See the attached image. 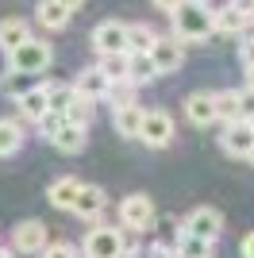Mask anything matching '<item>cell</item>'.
Instances as JSON below:
<instances>
[{"label":"cell","mask_w":254,"mask_h":258,"mask_svg":"<svg viewBox=\"0 0 254 258\" xmlns=\"http://www.w3.org/2000/svg\"><path fill=\"white\" fill-rule=\"evenodd\" d=\"M173 39L177 43H204L212 35V12H208V4H181L173 16Z\"/></svg>","instance_id":"obj_1"},{"label":"cell","mask_w":254,"mask_h":258,"mask_svg":"<svg viewBox=\"0 0 254 258\" xmlns=\"http://www.w3.org/2000/svg\"><path fill=\"white\" fill-rule=\"evenodd\" d=\"M50 62H54L50 43H46V39H35V35H31V39H23V43L8 54V70H20V74H35V77H39Z\"/></svg>","instance_id":"obj_2"},{"label":"cell","mask_w":254,"mask_h":258,"mask_svg":"<svg viewBox=\"0 0 254 258\" xmlns=\"http://www.w3.org/2000/svg\"><path fill=\"white\" fill-rule=\"evenodd\" d=\"M139 139L147 143L150 151H162L173 143V116L166 108H154V112H143V127H139Z\"/></svg>","instance_id":"obj_3"},{"label":"cell","mask_w":254,"mask_h":258,"mask_svg":"<svg viewBox=\"0 0 254 258\" xmlns=\"http://www.w3.org/2000/svg\"><path fill=\"white\" fill-rule=\"evenodd\" d=\"M119 224L127 227V231H147L150 224H154V201H150L147 193H131L123 197V205H119Z\"/></svg>","instance_id":"obj_4"},{"label":"cell","mask_w":254,"mask_h":258,"mask_svg":"<svg viewBox=\"0 0 254 258\" xmlns=\"http://www.w3.org/2000/svg\"><path fill=\"white\" fill-rule=\"evenodd\" d=\"M150 62H154V74H177L185 62V43H177L173 35H158L150 46Z\"/></svg>","instance_id":"obj_5"},{"label":"cell","mask_w":254,"mask_h":258,"mask_svg":"<svg viewBox=\"0 0 254 258\" xmlns=\"http://www.w3.org/2000/svg\"><path fill=\"white\" fill-rule=\"evenodd\" d=\"M123 250V235L116 227H93L81 243V254L85 258H116Z\"/></svg>","instance_id":"obj_6"},{"label":"cell","mask_w":254,"mask_h":258,"mask_svg":"<svg viewBox=\"0 0 254 258\" xmlns=\"http://www.w3.org/2000/svg\"><path fill=\"white\" fill-rule=\"evenodd\" d=\"M93 50L104 58V54H127V23L119 20H104L96 23L93 31Z\"/></svg>","instance_id":"obj_7"},{"label":"cell","mask_w":254,"mask_h":258,"mask_svg":"<svg viewBox=\"0 0 254 258\" xmlns=\"http://www.w3.org/2000/svg\"><path fill=\"white\" fill-rule=\"evenodd\" d=\"M181 231H189V235L204 239V243H216V239H220V231H223V216L216 212V208L201 205V208H193V212H189V220H185V227H181Z\"/></svg>","instance_id":"obj_8"},{"label":"cell","mask_w":254,"mask_h":258,"mask_svg":"<svg viewBox=\"0 0 254 258\" xmlns=\"http://www.w3.org/2000/svg\"><path fill=\"white\" fill-rule=\"evenodd\" d=\"M46 243H50V239H46V224H42V220H23V224H16V231H12V247L20 250V254H39Z\"/></svg>","instance_id":"obj_9"},{"label":"cell","mask_w":254,"mask_h":258,"mask_svg":"<svg viewBox=\"0 0 254 258\" xmlns=\"http://www.w3.org/2000/svg\"><path fill=\"white\" fill-rule=\"evenodd\" d=\"M220 147L231 154V158H246V154H250V147H254V123H246V119L227 123V127H223V135H220Z\"/></svg>","instance_id":"obj_10"},{"label":"cell","mask_w":254,"mask_h":258,"mask_svg":"<svg viewBox=\"0 0 254 258\" xmlns=\"http://www.w3.org/2000/svg\"><path fill=\"white\" fill-rule=\"evenodd\" d=\"M185 116H189V123H197V127H208V123H216V93H189L185 97Z\"/></svg>","instance_id":"obj_11"},{"label":"cell","mask_w":254,"mask_h":258,"mask_svg":"<svg viewBox=\"0 0 254 258\" xmlns=\"http://www.w3.org/2000/svg\"><path fill=\"white\" fill-rule=\"evenodd\" d=\"M108 85H112V81H108L96 66H89V70H81V74H77V81H74L70 89H74L77 97H85V100H100V97H108Z\"/></svg>","instance_id":"obj_12"},{"label":"cell","mask_w":254,"mask_h":258,"mask_svg":"<svg viewBox=\"0 0 254 258\" xmlns=\"http://www.w3.org/2000/svg\"><path fill=\"white\" fill-rule=\"evenodd\" d=\"M104 205H108L104 189H96V185H81V193H77V201H74L70 212H77L81 220H96V216L104 212Z\"/></svg>","instance_id":"obj_13"},{"label":"cell","mask_w":254,"mask_h":258,"mask_svg":"<svg viewBox=\"0 0 254 258\" xmlns=\"http://www.w3.org/2000/svg\"><path fill=\"white\" fill-rule=\"evenodd\" d=\"M50 143L62 154H81L85 143H89V127H77V123H62V127L50 135Z\"/></svg>","instance_id":"obj_14"},{"label":"cell","mask_w":254,"mask_h":258,"mask_svg":"<svg viewBox=\"0 0 254 258\" xmlns=\"http://www.w3.org/2000/svg\"><path fill=\"white\" fill-rule=\"evenodd\" d=\"M112 127H116L123 139H139V127H143V108H139V104H119V108H112Z\"/></svg>","instance_id":"obj_15"},{"label":"cell","mask_w":254,"mask_h":258,"mask_svg":"<svg viewBox=\"0 0 254 258\" xmlns=\"http://www.w3.org/2000/svg\"><path fill=\"white\" fill-rule=\"evenodd\" d=\"M254 20H246L243 12H235L231 4L220 12H212V31H220V35H246V27H250Z\"/></svg>","instance_id":"obj_16"},{"label":"cell","mask_w":254,"mask_h":258,"mask_svg":"<svg viewBox=\"0 0 254 258\" xmlns=\"http://www.w3.org/2000/svg\"><path fill=\"white\" fill-rule=\"evenodd\" d=\"M81 185L85 181H77V177H58V181H50V189H46V201H50L54 208H74Z\"/></svg>","instance_id":"obj_17"},{"label":"cell","mask_w":254,"mask_h":258,"mask_svg":"<svg viewBox=\"0 0 254 258\" xmlns=\"http://www.w3.org/2000/svg\"><path fill=\"white\" fill-rule=\"evenodd\" d=\"M16 104H20V116L23 119H31V123H39L42 116H46V112H50V108H46V85H35L31 93H27V97H20L16 100Z\"/></svg>","instance_id":"obj_18"},{"label":"cell","mask_w":254,"mask_h":258,"mask_svg":"<svg viewBox=\"0 0 254 258\" xmlns=\"http://www.w3.org/2000/svg\"><path fill=\"white\" fill-rule=\"evenodd\" d=\"M35 20H39L46 31H62L66 23H70V12H66L58 0H39V8H35Z\"/></svg>","instance_id":"obj_19"},{"label":"cell","mask_w":254,"mask_h":258,"mask_svg":"<svg viewBox=\"0 0 254 258\" xmlns=\"http://www.w3.org/2000/svg\"><path fill=\"white\" fill-rule=\"evenodd\" d=\"M23 39H31V27H27L23 20H16V16H12V20H0V50L12 54Z\"/></svg>","instance_id":"obj_20"},{"label":"cell","mask_w":254,"mask_h":258,"mask_svg":"<svg viewBox=\"0 0 254 258\" xmlns=\"http://www.w3.org/2000/svg\"><path fill=\"white\" fill-rule=\"evenodd\" d=\"M154 27L150 23H127V54H150L154 46Z\"/></svg>","instance_id":"obj_21"},{"label":"cell","mask_w":254,"mask_h":258,"mask_svg":"<svg viewBox=\"0 0 254 258\" xmlns=\"http://www.w3.org/2000/svg\"><path fill=\"white\" fill-rule=\"evenodd\" d=\"M35 85H39V77H35V74H20V70H8V74H4V81H0L4 97H12V100L27 97Z\"/></svg>","instance_id":"obj_22"},{"label":"cell","mask_w":254,"mask_h":258,"mask_svg":"<svg viewBox=\"0 0 254 258\" xmlns=\"http://www.w3.org/2000/svg\"><path fill=\"white\" fill-rule=\"evenodd\" d=\"M154 62H150V54H127V81L131 85H147V81H154Z\"/></svg>","instance_id":"obj_23"},{"label":"cell","mask_w":254,"mask_h":258,"mask_svg":"<svg viewBox=\"0 0 254 258\" xmlns=\"http://www.w3.org/2000/svg\"><path fill=\"white\" fill-rule=\"evenodd\" d=\"M96 116V100H85V97H70V104H66V123H77V127H89Z\"/></svg>","instance_id":"obj_24"},{"label":"cell","mask_w":254,"mask_h":258,"mask_svg":"<svg viewBox=\"0 0 254 258\" xmlns=\"http://www.w3.org/2000/svg\"><path fill=\"white\" fill-rule=\"evenodd\" d=\"M177 258H212V243H204V239L189 235V231H177Z\"/></svg>","instance_id":"obj_25"},{"label":"cell","mask_w":254,"mask_h":258,"mask_svg":"<svg viewBox=\"0 0 254 258\" xmlns=\"http://www.w3.org/2000/svg\"><path fill=\"white\" fill-rule=\"evenodd\" d=\"M23 147V123L20 119H0V154H16Z\"/></svg>","instance_id":"obj_26"},{"label":"cell","mask_w":254,"mask_h":258,"mask_svg":"<svg viewBox=\"0 0 254 258\" xmlns=\"http://www.w3.org/2000/svg\"><path fill=\"white\" fill-rule=\"evenodd\" d=\"M216 119H227V123L239 119V89H223V93H216Z\"/></svg>","instance_id":"obj_27"},{"label":"cell","mask_w":254,"mask_h":258,"mask_svg":"<svg viewBox=\"0 0 254 258\" xmlns=\"http://www.w3.org/2000/svg\"><path fill=\"white\" fill-rule=\"evenodd\" d=\"M96 70L108 77V81H127V54H104Z\"/></svg>","instance_id":"obj_28"},{"label":"cell","mask_w":254,"mask_h":258,"mask_svg":"<svg viewBox=\"0 0 254 258\" xmlns=\"http://www.w3.org/2000/svg\"><path fill=\"white\" fill-rule=\"evenodd\" d=\"M70 97H74V89H70V85H46V108L58 112L62 119H66V104H70Z\"/></svg>","instance_id":"obj_29"},{"label":"cell","mask_w":254,"mask_h":258,"mask_svg":"<svg viewBox=\"0 0 254 258\" xmlns=\"http://www.w3.org/2000/svg\"><path fill=\"white\" fill-rule=\"evenodd\" d=\"M108 100H112V108L135 104V85H131V81H112V85H108Z\"/></svg>","instance_id":"obj_30"},{"label":"cell","mask_w":254,"mask_h":258,"mask_svg":"<svg viewBox=\"0 0 254 258\" xmlns=\"http://www.w3.org/2000/svg\"><path fill=\"white\" fill-rule=\"evenodd\" d=\"M42 258H77V247L74 243H46V247H42Z\"/></svg>","instance_id":"obj_31"},{"label":"cell","mask_w":254,"mask_h":258,"mask_svg":"<svg viewBox=\"0 0 254 258\" xmlns=\"http://www.w3.org/2000/svg\"><path fill=\"white\" fill-rule=\"evenodd\" d=\"M239 119L254 123V93L250 89H239Z\"/></svg>","instance_id":"obj_32"},{"label":"cell","mask_w":254,"mask_h":258,"mask_svg":"<svg viewBox=\"0 0 254 258\" xmlns=\"http://www.w3.org/2000/svg\"><path fill=\"white\" fill-rule=\"evenodd\" d=\"M62 123H66V119L58 116V112H46V116L39 119V127H42V135H46V139H50V135H54L58 127H62Z\"/></svg>","instance_id":"obj_33"},{"label":"cell","mask_w":254,"mask_h":258,"mask_svg":"<svg viewBox=\"0 0 254 258\" xmlns=\"http://www.w3.org/2000/svg\"><path fill=\"white\" fill-rule=\"evenodd\" d=\"M239 58H243V66H246V70L254 66V35H246L243 43H239Z\"/></svg>","instance_id":"obj_34"},{"label":"cell","mask_w":254,"mask_h":258,"mask_svg":"<svg viewBox=\"0 0 254 258\" xmlns=\"http://www.w3.org/2000/svg\"><path fill=\"white\" fill-rule=\"evenodd\" d=\"M147 258H177V250L169 247V243H154V247L147 250Z\"/></svg>","instance_id":"obj_35"},{"label":"cell","mask_w":254,"mask_h":258,"mask_svg":"<svg viewBox=\"0 0 254 258\" xmlns=\"http://www.w3.org/2000/svg\"><path fill=\"white\" fill-rule=\"evenodd\" d=\"M231 8H235V12H243L246 20H254V0H231Z\"/></svg>","instance_id":"obj_36"},{"label":"cell","mask_w":254,"mask_h":258,"mask_svg":"<svg viewBox=\"0 0 254 258\" xmlns=\"http://www.w3.org/2000/svg\"><path fill=\"white\" fill-rule=\"evenodd\" d=\"M181 4H185V0H154V8H158V12H169V16H173Z\"/></svg>","instance_id":"obj_37"},{"label":"cell","mask_w":254,"mask_h":258,"mask_svg":"<svg viewBox=\"0 0 254 258\" xmlns=\"http://www.w3.org/2000/svg\"><path fill=\"white\" fill-rule=\"evenodd\" d=\"M239 250H243V258H254V231L243 239V247H239Z\"/></svg>","instance_id":"obj_38"},{"label":"cell","mask_w":254,"mask_h":258,"mask_svg":"<svg viewBox=\"0 0 254 258\" xmlns=\"http://www.w3.org/2000/svg\"><path fill=\"white\" fill-rule=\"evenodd\" d=\"M58 4H62V8H66V12H70V16H74V12H77V8H81L85 0H58Z\"/></svg>","instance_id":"obj_39"},{"label":"cell","mask_w":254,"mask_h":258,"mask_svg":"<svg viewBox=\"0 0 254 258\" xmlns=\"http://www.w3.org/2000/svg\"><path fill=\"white\" fill-rule=\"evenodd\" d=\"M246 89H250V93H254V66H250V70H246Z\"/></svg>","instance_id":"obj_40"},{"label":"cell","mask_w":254,"mask_h":258,"mask_svg":"<svg viewBox=\"0 0 254 258\" xmlns=\"http://www.w3.org/2000/svg\"><path fill=\"white\" fill-rule=\"evenodd\" d=\"M116 258H139V250H119Z\"/></svg>","instance_id":"obj_41"},{"label":"cell","mask_w":254,"mask_h":258,"mask_svg":"<svg viewBox=\"0 0 254 258\" xmlns=\"http://www.w3.org/2000/svg\"><path fill=\"white\" fill-rule=\"evenodd\" d=\"M0 258H16V250H4V247H0Z\"/></svg>","instance_id":"obj_42"},{"label":"cell","mask_w":254,"mask_h":258,"mask_svg":"<svg viewBox=\"0 0 254 258\" xmlns=\"http://www.w3.org/2000/svg\"><path fill=\"white\" fill-rule=\"evenodd\" d=\"M246 162H250V166H254V147H250V154H246Z\"/></svg>","instance_id":"obj_43"},{"label":"cell","mask_w":254,"mask_h":258,"mask_svg":"<svg viewBox=\"0 0 254 258\" xmlns=\"http://www.w3.org/2000/svg\"><path fill=\"white\" fill-rule=\"evenodd\" d=\"M189 4H208V0H189Z\"/></svg>","instance_id":"obj_44"}]
</instances>
